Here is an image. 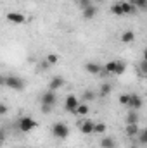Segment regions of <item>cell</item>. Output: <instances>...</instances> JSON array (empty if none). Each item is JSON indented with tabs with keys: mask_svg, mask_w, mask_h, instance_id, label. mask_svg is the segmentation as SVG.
<instances>
[{
	"mask_svg": "<svg viewBox=\"0 0 147 148\" xmlns=\"http://www.w3.org/2000/svg\"><path fill=\"white\" fill-rule=\"evenodd\" d=\"M37 126H38V122L35 119H31L30 115L21 117L19 122H17V127H19V131H23V133H30V131H33Z\"/></svg>",
	"mask_w": 147,
	"mask_h": 148,
	"instance_id": "1",
	"label": "cell"
},
{
	"mask_svg": "<svg viewBox=\"0 0 147 148\" xmlns=\"http://www.w3.org/2000/svg\"><path fill=\"white\" fill-rule=\"evenodd\" d=\"M3 83H5L7 88L16 90V91H21V90H24V86H26V83H24L21 77H17V76H9V77L3 79Z\"/></svg>",
	"mask_w": 147,
	"mask_h": 148,
	"instance_id": "2",
	"label": "cell"
},
{
	"mask_svg": "<svg viewBox=\"0 0 147 148\" xmlns=\"http://www.w3.org/2000/svg\"><path fill=\"white\" fill-rule=\"evenodd\" d=\"M52 134L57 138V140H66L69 136V127L64 124V122H55L52 126Z\"/></svg>",
	"mask_w": 147,
	"mask_h": 148,
	"instance_id": "3",
	"label": "cell"
},
{
	"mask_svg": "<svg viewBox=\"0 0 147 148\" xmlns=\"http://www.w3.org/2000/svg\"><path fill=\"white\" fill-rule=\"evenodd\" d=\"M55 102H57V95H55V91H50V90H47L42 95V98H40V103L42 105H49V107H54Z\"/></svg>",
	"mask_w": 147,
	"mask_h": 148,
	"instance_id": "4",
	"label": "cell"
},
{
	"mask_svg": "<svg viewBox=\"0 0 147 148\" xmlns=\"http://www.w3.org/2000/svg\"><path fill=\"white\" fill-rule=\"evenodd\" d=\"M142 105H144V100H142L140 95H137V93H130L128 95V107L132 110H139Z\"/></svg>",
	"mask_w": 147,
	"mask_h": 148,
	"instance_id": "5",
	"label": "cell"
},
{
	"mask_svg": "<svg viewBox=\"0 0 147 148\" xmlns=\"http://www.w3.org/2000/svg\"><path fill=\"white\" fill-rule=\"evenodd\" d=\"M78 105H80V102H78V98L74 95H68L66 97V100H64V109H66V112L76 114V107Z\"/></svg>",
	"mask_w": 147,
	"mask_h": 148,
	"instance_id": "6",
	"label": "cell"
},
{
	"mask_svg": "<svg viewBox=\"0 0 147 148\" xmlns=\"http://www.w3.org/2000/svg\"><path fill=\"white\" fill-rule=\"evenodd\" d=\"M5 17H7V21L12 23V24H23V23L26 21L24 14H21V12H7Z\"/></svg>",
	"mask_w": 147,
	"mask_h": 148,
	"instance_id": "7",
	"label": "cell"
},
{
	"mask_svg": "<svg viewBox=\"0 0 147 148\" xmlns=\"http://www.w3.org/2000/svg\"><path fill=\"white\" fill-rule=\"evenodd\" d=\"M94 127H95V122H94L92 119H87V121H83V122L80 124V131H81L83 134H92V133H94Z\"/></svg>",
	"mask_w": 147,
	"mask_h": 148,
	"instance_id": "8",
	"label": "cell"
},
{
	"mask_svg": "<svg viewBox=\"0 0 147 148\" xmlns=\"http://www.w3.org/2000/svg\"><path fill=\"white\" fill-rule=\"evenodd\" d=\"M64 86V79L61 77V76H55V77H52L50 79V83H49V90L50 91H57L59 88H62Z\"/></svg>",
	"mask_w": 147,
	"mask_h": 148,
	"instance_id": "9",
	"label": "cell"
},
{
	"mask_svg": "<svg viewBox=\"0 0 147 148\" xmlns=\"http://www.w3.org/2000/svg\"><path fill=\"white\" fill-rule=\"evenodd\" d=\"M85 71L88 74H101L102 73V67H101V64H97V62H87V64H85Z\"/></svg>",
	"mask_w": 147,
	"mask_h": 148,
	"instance_id": "10",
	"label": "cell"
},
{
	"mask_svg": "<svg viewBox=\"0 0 147 148\" xmlns=\"http://www.w3.org/2000/svg\"><path fill=\"white\" fill-rule=\"evenodd\" d=\"M95 16H97V7H95L94 3L83 9V17H85V19H88V21H90V19H94Z\"/></svg>",
	"mask_w": 147,
	"mask_h": 148,
	"instance_id": "11",
	"label": "cell"
},
{
	"mask_svg": "<svg viewBox=\"0 0 147 148\" xmlns=\"http://www.w3.org/2000/svg\"><path fill=\"white\" fill-rule=\"evenodd\" d=\"M121 41H123V43H133V41H135V33H133L132 29L123 31V35H121Z\"/></svg>",
	"mask_w": 147,
	"mask_h": 148,
	"instance_id": "12",
	"label": "cell"
},
{
	"mask_svg": "<svg viewBox=\"0 0 147 148\" xmlns=\"http://www.w3.org/2000/svg\"><path fill=\"white\" fill-rule=\"evenodd\" d=\"M119 5H121L123 14H135V12H137V9H135L132 3H128L126 0H125V2H119Z\"/></svg>",
	"mask_w": 147,
	"mask_h": 148,
	"instance_id": "13",
	"label": "cell"
},
{
	"mask_svg": "<svg viewBox=\"0 0 147 148\" xmlns=\"http://www.w3.org/2000/svg\"><path fill=\"white\" fill-rule=\"evenodd\" d=\"M101 148H116V141H114V138H111V136L102 138V140H101Z\"/></svg>",
	"mask_w": 147,
	"mask_h": 148,
	"instance_id": "14",
	"label": "cell"
},
{
	"mask_svg": "<svg viewBox=\"0 0 147 148\" xmlns=\"http://www.w3.org/2000/svg\"><path fill=\"white\" fill-rule=\"evenodd\" d=\"M139 124H126V134L130 136V138H135L137 136V133H139Z\"/></svg>",
	"mask_w": 147,
	"mask_h": 148,
	"instance_id": "15",
	"label": "cell"
},
{
	"mask_svg": "<svg viewBox=\"0 0 147 148\" xmlns=\"http://www.w3.org/2000/svg\"><path fill=\"white\" fill-rule=\"evenodd\" d=\"M128 3H132L135 9H140V10H146L147 9V0H126Z\"/></svg>",
	"mask_w": 147,
	"mask_h": 148,
	"instance_id": "16",
	"label": "cell"
},
{
	"mask_svg": "<svg viewBox=\"0 0 147 148\" xmlns=\"http://www.w3.org/2000/svg\"><path fill=\"white\" fill-rule=\"evenodd\" d=\"M125 71H126V64H125L123 60H116V66H114V74L121 76Z\"/></svg>",
	"mask_w": 147,
	"mask_h": 148,
	"instance_id": "17",
	"label": "cell"
},
{
	"mask_svg": "<svg viewBox=\"0 0 147 148\" xmlns=\"http://www.w3.org/2000/svg\"><path fill=\"white\" fill-rule=\"evenodd\" d=\"M126 124H139V114H137V110H132L126 115Z\"/></svg>",
	"mask_w": 147,
	"mask_h": 148,
	"instance_id": "18",
	"label": "cell"
},
{
	"mask_svg": "<svg viewBox=\"0 0 147 148\" xmlns=\"http://www.w3.org/2000/svg\"><path fill=\"white\" fill-rule=\"evenodd\" d=\"M87 114H88V105L87 103H80L76 107V114L74 115H87Z\"/></svg>",
	"mask_w": 147,
	"mask_h": 148,
	"instance_id": "19",
	"label": "cell"
},
{
	"mask_svg": "<svg viewBox=\"0 0 147 148\" xmlns=\"http://www.w3.org/2000/svg\"><path fill=\"white\" fill-rule=\"evenodd\" d=\"M137 134H139V145H142V147H144V145L147 143V131H146V129H139V133H137Z\"/></svg>",
	"mask_w": 147,
	"mask_h": 148,
	"instance_id": "20",
	"label": "cell"
},
{
	"mask_svg": "<svg viewBox=\"0 0 147 148\" xmlns=\"http://www.w3.org/2000/svg\"><path fill=\"white\" fill-rule=\"evenodd\" d=\"M106 124L104 122H95V127H94V133H97V134H104L106 133Z\"/></svg>",
	"mask_w": 147,
	"mask_h": 148,
	"instance_id": "21",
	"label": "cell"
},
{
	"mask_svg": "<svg viewBox=\"0 0 147 148\" xmlns=\"http://www.w3.org/2000/svg\"><path fill=\"white\" fill-rule=\"evenodd\" d=\"M114 66H116V60H109V62L104 66V73L106 74H114Z\"/></svg>",
	"mask_w": 147,
	"mask_h": 148,
	"instance_id": "22",
	"label": "cell"
},
{
	"mask_svg": "<svg viewBox=\"0 0 147 148\" xmlns=\"http://www.w3.org/2000/svg\"><path fill=\"white\" fill-rule=\"evenodd\" d=\"M95 98V93L92 91V90H85V93H83V102H92Z\"/></svg>",
	"mask_w": 147,
	"mask_h": 148,
	"instance_id": "23",
	"label": "cell"
},
{
	"mask_svg": "<svg viewBox=\"0 0 147 148\" xmlns=\"http://www.w3.org/2000/svg\"><path fill=\"white\" fill-rule=\"evenodd\" d=\"M111 90H112V86H111L109 83H104V84L101 86V95H102V97L109 95V93H111Z\"/></svg>",
	"mask_w": 147,
	"mask_h": 148,
	"instance_id": "24",
	"label": "cell"
},
{
	"mask_svg": "<svg viewBox=\"0 0 147 148\" xmlns=\"http://www.w3.org/2000/svg\"><path fill=\"white\" fill-rule=\"evenodd\" d=\"M111 12H112L114 16H123V10H121V5H119V3H112V5H111Z\"/></svg>",
	"mask_w": 147,
	"mask_h": 148,
	"instance_id": "25",
	"label": "cell"
},
{
	"mask_svg": "<svg viewBox=\"0 0 147 148\" xmlns=\"http://www.w3.org/2000/svg\"><path fill=\"white\" fill-rule=\"evenodd\" d=\"M45 60H47V64H49V66H54V64H57V60H59V57H57L55 53H49Z\"/></svg>",
	"mask_w": 147,
	"mask_h": 148,
	"instance_id": "26",
	"label": "cell"
},
{
	"mask_svg": "<svg viewBox=\"0 0 147 148\" xmlns=\"http://www.w3.org/2000/svg\"><path fill=\"white\" fill-rule=\"evenodd\" d=\"M78 2V7L83 10L85 7H88V5H92V0H76Z\"/></svg>",
	"mask_w": 147,
	"mask_h": 148,
	"instance_id": "27",
	"label": "cell"
},
{
	"mask_svg": "<svg viewBox=\"0 0 147 148\" xmlns=\"http://www.w3.org/2000/svg\"><path fill=\"white\" fill-rule=\"evenodd\" d=\"M140 73H142V76H144V74H147V60H146V59L140 62Z\"/></svg>",
	"mask_w": 147,
	"mask_h": 148,
	"instance_id": "28",
	"label": "cell"
},
{
	"mask_svg": "<svg viewBox=\"0 0 147 148\" xmlns=\"http://www.w3.org/2000/svg\"><path fill=\"white\" fill-rule=\"evenodd\" d=\"M119 103L121 105H128V95H121L119 97Z\"/></svg>",
	"mask_w": 147,
	"mask_h": 148,
	"instance_id": "29",
	"label": "cell"
},
{
	"mask_svg": "<svg viewBox=\"0 0 147 148\" xmlns=\"http://www.w3.org/2000/svg\"><path fill=\"white\" fill-rule=\"evenodd\" d=\"M9 112V109H7V105H3V103H0V115H5Z\"/></svg>",
	"mask_w": 147,
	"mask_h": 148,
	"instance_id": "30",
	"label": "cell"
},
{
	"mask_svg": "<svg viewBox=\"0 0 147 148\" xmlns=\"http://www.w3.org/2000/svg\"><path fill=\"white\" fill-rule=\"evenodd\" d=\"M52 109H54V107H49V105H42V112H43V114H50V112H52Z\"/></svg>",
	"mask_w": 147,
	"mask_h": 148,
	"instance_id": "31",
	"label": "cell"
},
{
	"mask_svg": "<svg viewBox=\"0 0 147 148\" xmlns=\"http://www.w3.org/2000/svg\"><path fill=\"white\" fill-rule=\"evenodd\" d=\"M3 140H5V129H3V127H0V143H2Z\"/></svg>",
	"mask_w": 147,
	"mask_h": 148,
	"instance_id": "32",
	"label": "cell"
},
{
	"mask_svg": "<svg viewBox=\"0 0 147 148\" xmlns=\"http://www.w3.org/2000/svg\"><path fill=\"white\" fill-rule=\"evenodd\" d=\"M2 83H3V79H2V77H0V86H2Z\"/></svg>",
	"mask_w": 147,
	"mask_h": 148,
	"instance_id": "33",
	"label": "cell"
},
{
	"mask_svg": "<svg viewBox=\"0 0 147 148\" xmlns=\"http://www.w3.org/2000/svg\"><path fill=\"white\" fill-rule=\"evenodd\" d=\"M132 148H139V147H137V145H132Z\"/></svg>",
	"mask_w": 147,
	"mask_h": 148,
	"instance_id": "34",
	"label": "cell"
},
{
	"mask_svg": "<svg viewBox=\"0 0 147 148\" xmlns=\"http://www.w3.org/2000/svg\"><path fill=\"white\" fill-rule=\"evenodd\" d=\"M92 2H94V0H92Z\"/></svg>",
	"mask_w": 147,
	"mask_h": 148,
	"instance_id": "35",
	"label": "cell"
}]
</instances>
